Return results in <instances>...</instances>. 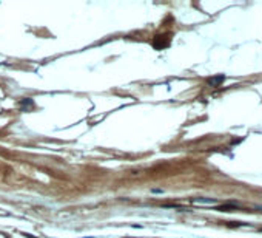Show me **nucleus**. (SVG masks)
Returning a JSON list of instances; mask_svg holds the SVG:
<instances>
[{"label": "nucleus", "mask_w": 262, "mask_h": 238, "mask_svg": "<svg viewBox=\"0 0 262 238\" xmlns=\"http://www.w3.org/2000/svg\"><path fill=\"white\" fill-rule=\"evenodd\" d=\"M237 209L236 204H227V206H219L216 207V210H220V212H234Z\"/></svg>", "instance_id": "obj_1"}, {"label": "nucleus", "mask_w": 262, "mask_h": 238, "mask_svg": "<svg viewBox=\"0 0 262 238\" xmlns=\"http://www.w3.org/2000/svg\"><path fill=\"white\" fill-rule=\"evenodd\" d=\"M224 79H225L224 76H219V77L216 76V77H211V79H208V84H210L211 87H217V85H220V84L224 82Z\"/></svg>", "instance_id": "obj_2"}, {"label": "nucleus", "mask_w": 262, "mask_h": 238, "mask_svg": "<svg viewBox=\"0 0 262 238\" xmlns=\"http://www.w3.org/2000/svg\"><path fill=\"white\" fill-rule=\"evenodd\" d=\"M194 203H205V204H208V203H214V199H211V198H196V199H193Z\"/></svg>", "instance_id": "obj_3"}]
</instances>
